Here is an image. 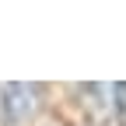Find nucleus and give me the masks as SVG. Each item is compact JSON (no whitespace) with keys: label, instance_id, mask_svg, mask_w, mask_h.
I'll list each match as a JSON object with an SVG mask.
<instances>
[{"label":"nucleus","instance_id":"obj_1","mask_svg":"<svg viewBox=\"0 0 126 126\" xmlns=\"http://www.w3.org/2000/svg\"><path fill=\"white\" fill-rule=\"evenodd\" d=\"M42 88L39 84H0V116L7 126H21L39 112Z\"/></svg>","mask_w":126,"mask_h":126},{"label":"nucleus","instance_id":"obj_2","mask_svg":"<svg viewBox=\"0 0 126 126\" xmlns=\"http://www.w3.org/2000/svg\"><path fill=\"white\" fill-rule=\"evenodd\" d=\"M112 112H116V119L126 126V81H123V84H112Z\"/></svg>","mask_w":126,"mask_h":126}]
</instances>
